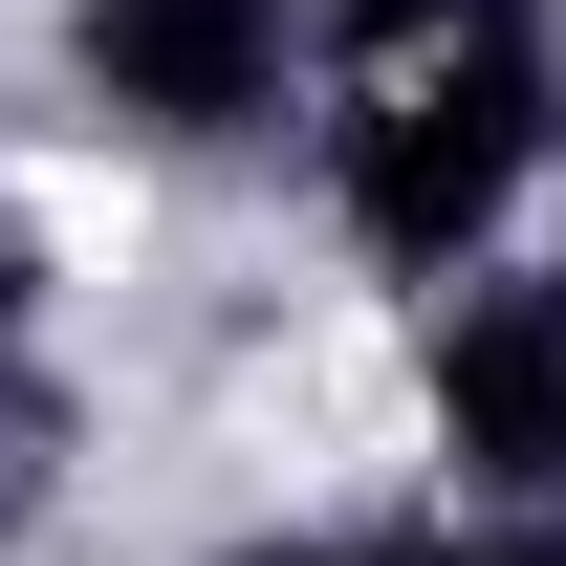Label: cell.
Masks as SVG:
<instances>
[{
    "mask_svg": "<svg viewBox=\"0 0 566 566\" xmlns=\"http://www.w3.org/2000/svg\"><path fill=\"white\" fill-rule=\"evenodd\" d=\"M545 109H566L545 0H349V240L370 262H458L523 197Z\"/></svg>",
    "mask_w": 566,
    "mask_h": 566,
    "instance_id": "1",
    "label": "cell"
},
{
    "mask_svg": "<svg viewBox=\"0 0 566 566\" xmlns=\"http://www.w3.org/2000/svg\"><path fill=\"white\" fill-rule=\"evenodd\" d=\"M436 436L480 501H566V283H458L436 305Z\"/></svg>",
    "mask_w": 566,
    "mask_h": 566,
    "instance_id": "2",
    "label": "cell"
},
{
    "mask_svg": "<svg viewBox=\"0 0 566 566\" xmlns=\"http://www.w3.org/2000/svg\"><path fill=\"white\" fill-rule=\"evenodd\" d=\"M87 87L132 132H262L283 109V0H87Z\"/></svg>",
    "mask_w": 566,
    "mask_h": 566,
    "instance_id": "3",
    "label": "cell"
},
{
    "mask_svg": "<svg viewBox=\"0 0 566 566\" xmlns=\"http://www.w3.org/2000/svg\"><path fill=\"white\" fill-rule=\"evenodd\" d=\"M44 436H66V392H44V327H22V262H0V523L44 501Z\"/></svg>",
    "mask_w": 566,
    "mask_h": 566,
    "instance_id": "4",
    "label": "cell"
},
{
    "mask_svg": "<svg viewBox=\"0 0 566 566\" xmlns=\"http://www.w3.org/2000/svg\"><path fill=\"white\" fill-rule=\"evenodd\" d=\"M262 566H566V501H523L501 545H262Z\"/></svg>",
    "mask_w": 566,
    "mask_h": 566,
    "instance_id": "5",
    "label": "cell"
}]
</instances>
